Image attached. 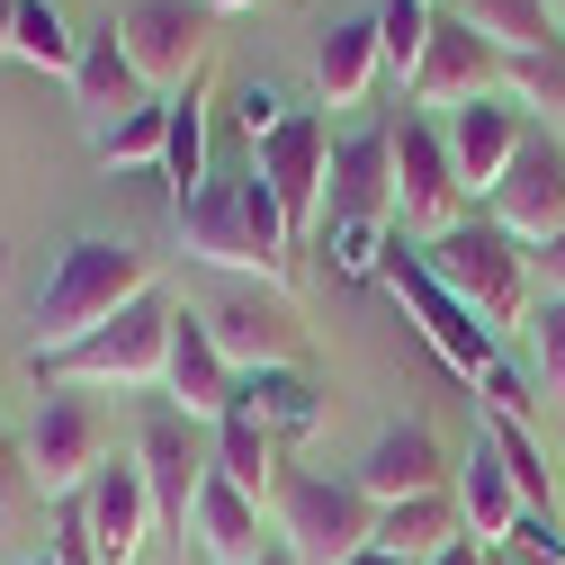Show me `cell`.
Here are the masks:
<instances>
[{
	"mask_svg": "<svg viewBox=\"0 0 565 565\" xmlns=\"http://www.w3.org/2000/svg\"><path fill=\"white\" fill-rule=\"evenodd\" d=\"M171 225H180V252H189V260L234 269L243 288H278V297L297 288V252H306V243L288 234V216H278V198H269L260 171H225V180H206Z\"/></svg>",
	"mask_w": 565,
	"mask_h": 565,
	"instance_id": "obj_1",
	"label": "cell"
},
{
	"mask_svg": "<svg viewBox=\"0 0 565 565\" xmlns=\"http://www.w3.org/2000/svg\"><path fill=\"white\" fill-rule=\"evenodd\" d=\"M153 297V260L135 243H108V234H82L73 252L54 260V278L36 288V350H73L90 341L99 323H117L126 306Z\"/></svg>",
	"mask_w": 565,
	"mask_h": 565,
	"instance_id": "obj_2",
	"label": "cell"
},
{
	"mask_svg": "<svg viewBox=\"0 0 565 565\" xmlns=\"http://www.w3.org/2000/svg\"><path fill=\"white\" fill-rule=\"evenodd\" d=\"M422 260H431V278L440 288L503 341L512 323H530L539 315V288H530V243H512L493 216H467V225H449L440 243H422Z\"/></svg>",
	"mask_w": 565,
	"mask_h": 565,
	"instance_id": "obj_3",
	"label": "cell"
},
{
	"mask_svg": "<svg viewBox=\"0 0 565 565\" xmlns=\"http://www.w3.org/2000/svg\"><path fill=\"white\" fill-rule=\"evenodd\" d=\"M171 315L180 306H162V297H145V306H126L117 323H99L90 341H73V350H36V386H82V395H145V386H162V369H171Z\"/></svg>",
	"mask_w": 565,
	"mask_h": 565,
	"instance_id": "obj_4",
	"label": "cell"
},
{
	"mask_svg": "<svg viewBox=\"0 0 565 565\" xmlns=\"http://www.w3.org/2000/svg\"><path fill=\"white\" fill-rule=\"evenodd\" d=\"M269 521H278V547L297 565H350L369 539H377V503L360 476H323V467H288L269 493Z\"/></svg>",
	"mask_w": 565,
	"mask_h": 565,
	"instance_id": "obj_5",
	"label": "cell"
},
{
	"mask_svg": "<svg viewBox=\"0 0 565 565\" xmlns=\"http://www.w3.org/2000/svg\"><path fill=\"white\" fill-rule=\"evenodd\" d=\"M377 278H386V297L422 323V341H431V350H440V360H449L467 386H484L493 369H503V341H493V332H484V323H476V315L440 288V278H431V260H422L404 234L386 243V269H377Z\"/></svg>",
	"mask_w": 565,
	"mask_h": 565,
	"instance_id": "obj_6",
	"label": "cell"
},
{
	"mask_svg": "<svg viewBox=\"0 0 565 565\" xmlns=\"http://www.w3.org/2000/svg\"><path fill=\"white\" fill-rule=\"evenodd\" d=\"M28 484L54 493V503H73V493L108 467V404L82 395V386H45L36 422H28V449H19Z\"/></svg>",
	"mask_w": 565,
	"mask_h": 565,
	"instance_id": "obj_7",
	"label": "cell"
},
{
	"mask_svg": "<svg viewBox=\"0 0 565 565\" xmlns=\"http://www.w3.org/2000/svg\"><path fill=\"white\" fill-rule=\"evenodd\" d=\"M449 225H467V180L449 162V135L440 117H395V234L413 243H440Z\"/></svg>",
	"mask_w": 565,
	"mask_h": 565,
	"instance_id": "obj_8",
	"label": "cell"
},
{
	"mask_svg": "<svg viewBox=\"0 0 565 565\" xmlns=\"http://www.w3.org/2000/svg\"><path fill=\"white\" fill-rule=\"evenodd\" d=\"M117 45L145 73V90H162V99L198 90V73H206V0H126Z\"/></svg>",
	"mask_w": 565,
	"mask_h": 565,
	"instance_id": "obj_9",
	"label": "cell"
},
{
	"mask_svg": "<svg viewBox=\"0 0 565 565\" xmlns=\"http://www.w3.org/2000/svg\"><path fill=\"white\" fill-rule=\"evenodd\" d=\"M252 171L269 180L288 234L315 243V225H323V180H332V126H323L315 108H288V117H278L260 145H252Z\"/></svg>",
	"mask_w": 565,
	"mask_h": 565,
	"instance_id": "obj_10",
	"label": "cell"
},
{
	"mask_svg": "<svg viewBox=\"0 0 565 565\" xmlns=\"http://www.w3.org/2000/svg\"><path fill=\"white\" fill-rule=\"evenodd\" d=\"M135 467H145V484H153L162 530L189 539V512H198L206 476H216V431H206V422H189L180 404H153L145 431H135Z\"/></svg>",
	"mask_w": 565,
	"mask_h": 565,
	"instance_id": "obj_11",
	"label": "cell"
},
{
	"mask_svg": "<svg viewBox=\"0 0 565 565\" xmlns=\"http://www.w3.org/2000/svg\"><path fill=\"white\" fill-rule=\"evenodd\" d=\"M315 234H395V126H360L332 145Z\"/></svg>",
	"mask_w": 565,
	"mask_h": 565,
	"instance_id": "obj_12",
	"label": "cell"
},
{
	"mask_svg": "<svg viewBox=\"0 0 565 565\" xmlns=\"http://www.w3.org/2000/svg\"><path fill=\"white\" fill-rule=\"evenodd\" d=\"M503 73H512V54L503 45H484L458 10H440V28H431V54H422V73H413V108L422 117H458V108H476V99H503Z\"/></svg>",
	"mask_w": 565,
	"mask_h": 565,
	"instance_id": "obj_13",
	"label": "cell"
},
{
	"mask_svg": "<svg viewBox=\"0 0 565 565\" xmlns=\"http://www.w3.org/2000/svg\"><path fill=\"white\" fill-rule=\"evenodd\" d=\"M206 332H216L234 377H252V369H306V315H297V297H278V288L216 297V306H206Z\"/></svg>",
	"mask_w": 565,
	"mask_h": 565,
	"instance_id": "obj_14",
	"label": "cell"
},
{
	"mask_svg": "<svg viewBox=\"0 0 565 565\" xmlns=\"http://www.w3.org/2000/svg\"><path fill=\"white\" fill-rule=\"evenodd\" d=\"M484 216L503 225L512 243H556L565 234V135H547V126H530V145L512 153V171L493 180V198H484Z\"/></svg>",
	"mask_w": 565,
	"mask_h": 565,
	"instance_id": "obj_15",
	"label": "cell"
},
{
	"mask_svg": "<svg viewBox=\"0 0 565 565\" xmlns=\"http://www.w3.org/2000/svg\"><path fill=\"white\" fill-rule=\"evenodd\" d=\"M82 521H90V547H99V565H135V556H145V539L162 530L145 467H135V458H108V467L82 484Z\"/></svg>",
	"mask_w": 565,
	"mask_h": 565,
	"instance_id": "obj_16",
	"label": "cell"
},
{
	"mask_svg": "<svg viewBox=\"0 0 565 565\" xmlns=\"http://www.w3.org/2000/svg\"><path fill=\"white\" fill-rule=\"evenodd\" d=\"M440 135H449V162H458L467 198H493V180H503L512 153L530 145V108H512V99H476V108L440 117Z\"/></svg>",
	"mask_w": 565,
	"mask_h": 565,
	"instance_id": "obj_17",
	"label": "cell"
},
{
	"mask_svg": "<svg viewBox=\"0 0 565 565\" xmlns=\"http://www.w3.org/2000/svg\"><path fill=\"white\" fill-rule=\"evenodd\" d=\"M162 395H171L189 422H206V431L234 413V369H225L216 332H206V315H171V369H162Z\"/></svg>",
	"mask_w": 565,
	"mask_h": 565,
	"instance_id": "obj_18",
	"label": "cell"
},
{
	"mask_svg": "<svg viewBox=\"0 0 565 565\" xmlns=\"http://www.w3.org/2000/svg\"><path fill=\"white\" fill-rule=\"evenodd\" d=\"M360 484H369V503L386 512V503H422V493H449V484H458V467H449V449L422 431V422H395V431L369 449Z\"/></svg>",
	"mask_w": 565,
	"mask_h": 565,
	"instance_id": "obj_19",
	"label": "cell"
},
{
	"mask_svg": "<svg viewBox=\"0 0 565 565\" xmlns=\"http://www.w3.org/2000/svg\"><path fill=\"white\" fill-rule=\"evenodd\" d=\"M189 539L216 556V565H260L269 547H278V521H269V503H252L243 484H225V476H206V493H198V512H189Z\"/></svg>",
	"mask_w": 565,
	"mask_h": 565,
	"instance_id": "obj_20",
	"label": "cell"
},
{
	"mask_svg": "<svg viewBox=\"0 0 565 565\" xmlns=\"http://www.w3.org/2000/svg\"><path fill=\"white\" fill-rule=\"evenodd\" d=\"M377 73H386L377 19H332V28L315 36V90H323V108H360V99L377 90Z\"/></svg>",
	"mask_w": 565,
	"mask_h": 565,
	"instance_id": "obj_21",
	"label": "cell"
},
{
	"mask_svg": "<svg viewBox=\"0 0 565 565\" xmlns=\"http://www.w3.org/2000/svg\"><path fill=\"white\" fill-rule=\"evenodd\" d=\"M73 99H82V117H90V135H108L117 117H135L153 90H145V73L126 63V45H117V19L99 28V36H82V73H73Z\"/></svg>",
	"mask_w": 565,
	"mask_h": 565,
	"instance_id": "obj_22",
	"label": "cell"
},
{
	"mask_svg": "<svg viewBox=\"0 0 565 565\" xmlns=\"http://www.w3.org/2000/svg\"><path fill=\"white\" fill-rule=\"evenodd\" d=\"M458 521H467V539L476 547H503L512 530H521V493H512V467L493 458V440H476L467 458H458Z\"/></svg>",
	"mask_w": 565,
	"mask_h": 565,
	"instance_id": "obj_23",
	"label": "cell"
},
{
	"mask_svg": "<svg viewBox=\"0 0 565 565\" xmlns=\"http://www.w3.org/2000/svg\"><path fill=\"white\" fill-rule=\"evenodd\" d=\"M458 539H467L458 493H422V503H386V512H377V539H369V547H386V556H404V565H431V556H449Z\"/></svg>",
	"mask_w": 565,
	"mask_h": 565,
	"instance_id": "obj_24",
	"label": "cell"
},
{
	"mask_svg": "<svg viewBox=\"0 0 565 565\" xmlns=\"http://www.w3.org/2000/svg\"><path fill=\"white\" fill-rule=\"evenodd\" d=\"M234 404L260 422L269 440H306L315 422H323V404H315L306 369H252V377H234Z\"/></svg>",
	"mask_w": 565,
	"mask_h": 565,
	"instance_id": "obj_25",
	"label": "cell"
},
{
	"mask_svg": "<svg viewBox=\"0 0 565 565\" xmlns=\"http://www.w3.org/2000/svg\"><path fill=\"white\" fill-rule=\"evenodd\" d=\"M278 449H288V440H269L243 404L216 422V476H225V484H243L252 503H269V493H278V476H288V467H278Z\"/></svg>",
	"mask_w": 565,
	"mask_h": 565,
	"instance_id": "obj_26",
	"label": "cell"
},
{
	"mask_svg": "<svg viewBox=\"0 0 565 565\" xmlns=\"http://www.w3.org/2000/svg\"><path fill=\"white\" fill-rule=\"evenodd\" d=\"M449 10H458L484 45H503V54H539V45H556V36H565L547 0H449Z\"/></svg>",
	"mask_w": 565,
	"mask_h": 565,
	"instance_id": "obj_27",
	"label": "cell"
},
{
	"mask_svg": "<svg viewBox=\"0 0 565 565\" xmlns=\"http://www.w3.org/2000/svg\"><path fill=\"white\" fill-rule=\"evenodd\" d=\"M162 180H171V216H180V206L206 189V180H216V171H206V99L198 90H180L171 99V145H162Z\"/></svg>",
	"mask_w": 565,
	"mask_h": 565,
	"instance_id": "obj_28",
	"label": "cell"
},
{
	"mask_svg": "<svg viewBox=\"0 0 565 565\" xmlns=\"http://www.w3.org/2000/svg\"><path fill=\"white\" fill-rule=\"evenodd\" d=\"M503 99H512V108H530V126L565 135V36H556V45H539V54H512Z\"/></svg>",
	"mask_w": 565,
	"mask_h": 565,
	"instance_id": "obj_29",
	"label": "cell"
},
{
	"mask_svg": "<svg viewBox=\"0 0 565 565\" xmlns=\"http://www.w3.org/2000/svg\"><path fill=\"white\" fill-rule=\"evenodd\" d=\"M162 145H171V99H145L135 117H117L108 135H90V153L108 171H162Z\"/></svg>",
	"mask_w": 565,
	"mask_h": 565,
	"instance_id": "obj_30",
	"label": "cell"
},
{
	"mask_svg": "<svg viewBox=\"0 0 565 565\" xmlns=\"http://www.w3.org/2000/svg\"><path fill=\"white\" fill-rule=\"evenodd\" d=\"M10 54H19V63H36V73H63V82L82 73V36L63 28L54 0H19V36H10Z\"/></svg>",
	"mask_w": 565,
	"mask_h": 565,
	"instance_id": "obj_31",
	"label": "cell"
},
{
	"mask_svg": "<svg viewBox=\"0 0 565 565\" xmlns=\"http://www.w3.org/2000/svg\"><path fill=\"white\" fill-rule=\"evenodd\" d=\"M431 28H440V10L431 0H377V45H386V73L413 90V73H422V54H431Z\"/></svg>",
	"mask_w": 565,
	"mask_h": 565,
	"instance_id": "obj_32",
	"label": "cell"
},
{
	"mask_svg": "<svg viewBox=\"0 0 565 565\" xmlns=\"http://www.w3.org/2000/svg\"><path fill=\"white\" fill-rule=\"evenodd\" d=\"M521 341H530L539 386H547V395H565V297H539V315L521 323Z\"/></svg>",
	"mask_w": 565,
	"mask_h": 565,
	"instance_id": "obj_33",
	"label": "cell"
},
{
	"mask_svg": "<svg viewBox=\"0 0 565 565\" xmlns=\"http://www.w3.org/2000/svg\"><path fill=\"white\" fill-rule=\"evenodd\" d=\"M503 556H512V565H565V539H556L547 512H521V530L503 539Z\"/></svg>",
	"mask_w": 565,
	"mask_h": 565,
	"instance_id": "obj_34",
	"label": "cell"
},
{
	"mask_svg": "<svg viewBox=\"0 0 565 565\" xmlns=\"http://www.w3.org/2000/svg\"><path fill=\"white\" fill-rule=\"evenodd\" d=\"M54 565H99L90 521H82V493H73V503H54Z\"/></svg>",
	"mask_w": 565,
	"mask_h": 565,
	"instance_id": "obj_35",
	"label": "cell"
},
{
	"mask_svg": "<svg viewBox=\"0 0 565 565\" xmlns=\"http://www.w3.org/2000/svg\"><path fill=\"white\" fill-rule=\"evenodd\" d=\"M530 413H539V395H530L512 369H493V377H484V422H521V431H530Z\"/></svg>",
	"mask_w": 565,
	"mask_h": 565,
	"instance_id": "obj_36",
	"label": "cell"
},
{
	"mask_svg": "<svg viewBox=\"0 0 565 565\" xmlns=\"http://www.w3.org/2000/svg\"><path fill=\"white\" fill-rule=\"evenodd\" d=\"M530 288H539V297H565V234L530 252Z\"/></svg>",
	"mask_w": 565,
	"mask_h": 565,
	"instance_id": "obj_37",
	"label": "cell"
},
{
	"mask_svg": "<svg viewBox=\"0 0 565 565\" xmlns=\"http://www.w3.org/2000/svg\"><path fill=\"white\" fill-rule=\"evenodd\" d=\"M278 117H288V99H278V90H243V135H252V145H260Z\"/></svg>",
	"mask_w": 565,
	"mask_h": 565,
	"instance_id": "obj_38",
	"label": "cell"
},
{
	"mask_svg": "<svg viewBox=\"0 0 565 565\" xmlns=\"http://www.w3.org/2000/svg\"><path fill=\"white\" fill-rule=\"evenodd\" d=\"M431 565H493V547H476V539H458L449 556H431Z\"/></svg>",
	"mask_w": 565,
	"mask_h": 565,
	"instance_id": "obj_39",
	"label": "cell"
},
{
	"mask_svg": "<svg viewBox=\"0 0 565 565\" xmlns=\"http://www.w3.org/2000/svg\"><path fill=\"white\" fill-rule=\"evenodd\" d=\"M10 36H19V0H0V54H10Z\"/></svg>",
	"mask_w": 565,
	"mask_h": 565,
	"instance_id": "obj_40",
	"label": "cell"
},
{
	"mask_svg": "<svg viewBox=\"0 0 565 565\" xmlns=\"http://www.w3.org/2000/svg\"><path fill=\"white\" fill-rule=\"evenodd\" d=\"M350 565H404V556H386V547H360V556H350Z\"/></svg>",
	"mask_w": 565,
	"mask_h": 565,
	"instance_id": "obj_41",
	"label": "cell"
},
{
	"mask_svg": "<svg viewBox=\"0 0 565 565\" xmlns=\"http://www.w3.org/2000/svg\"><path fill=\"white\" fill-rule=\"evenodd\" d=\"M260 565H297V556H288V547H269V556H260Z\"/></svg>",
	"mask_w": 565,
	"mask_h": 565,
	"instance_id": "obj_42",
	"label": "cell"
},
{
	"mask_svg": "<svg viewBox=\"0 0 565 565\" xmlns=\"http://www.w3.org/2000/svg\"><path fill=\"white\" fill-rule=\"evenodd\" d=\"M206 10H252V0H206Z\"/></svg>",
	"mask_w": 565,
	"mask_h": 565,
	"instance_id": "obj_43",
	"label": "cell"
},
{
	"mask_svg": "<svg viewBox=\"0 0 565 565\" xmlns=\"http://www.w3.org/2000/svg\"><path fill=\"white\" fill-rule=\"evenodd\" d=\"M547 10H556V28H565V0H547Z\"/></svg>",
	"mask_w": 565,
	"mask_h": 565,
	"instance_id": "obj_44",
	"label": "cell"
},
{
	"mask_svg": "<svg viewBox=\"0 0 565 565\" xmlns=\"http://www.w3.org/2000/svg\"><path fill=\"white\" fill-rule=\"evenodd\" d=\"M493 565H512V556H503V547H493Z\"/></svg>",
	"mask_w": 565,
	"mask_h": 565,
	"instance_id": "obj_45",
	"label": "cell"
},
{
	"mask_svg": "<svg viewBox=\"0 0 565 565\" xmlns=\"http://www.w3.org/2000/svg\"><path fill=\"white\" fill-rule=\"evenodd\" d=\"M36 565H54V556H36Z\"/></svg>",
	"mask_w": 565,
	"mask_h": 565,
	"instance_id": "obj_46",
	"label": "cell"
},
{
	"mask_svg": "<svg viewBox=\"0 0 565 565\" xmlns=\"http://www.w3.org/2000/svg\"><path fill=\"white\" fill-rule=\"evenodd\" d=\"M431 10H440V0H431Z\"/></svg>",
	"mask_w": 565,
	"mask_h": 565,
	"instance_id": "obj_47",
	"label": "cell"
}]
</instances>
